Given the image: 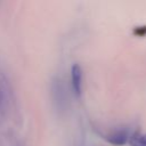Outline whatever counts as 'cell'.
Returning a JSON list of instances; mask_svg holds the SVG:
<instances>
[{
    "instance_id": "obj_1",
    "label": "cell",
    "mask_w": 146,
    "mask_h": 146,
    "mask_svg": "<svg viewBox=\"0 0 146 146\" xmlns=\"http://www.w3.org/2000/svg\"><path fill=\"white\" fill-rule=\"evenodd\" d=\"M50 97L55 111L59 114L67 110L68 98L65 83L60 78H54L50 83Z\"/></svg>"
},
{
    "instance_id": "obj_2",
    "label": "cell",
    "mask_w": 146,
    "mask_h": 146,
    "mask_svg": "<svg viewBox=\"0 0 146 146\" xmlns=\"http://www.w3.org/2000/svg\"><path fill=\"white\" fill-rule=\"evenodd\" d=\"M71 86L74 95L79 97L82 90V70L79 64H74L71 67Z\"/></svg>"
},
{
    "instance_id": "obj_3",
    "label": "cell",
    "mask_w": 146,
    "mask_h": 146,
    "mask_svg": "<svg viewBox=\"0 0 146 146\" xmlns=\"http://www.w3.org/2000/svg\"><path fill=\"white\" fill-rule=\"evenodd\" d=\"M130 138V133L127 129H119L115 130L106 136V140L113 145H124Z\"/></svg>"
},
{
    "instance_id": "obj_4",
    "label": "cell",
    "mask_w": 146,
    "mask_h": 146,
    "mask_svg": "<svg viewBox=\"0 0 146 146\" xmlns=\"http://www.w3.org/2000/svg\"><path fill=\"white\" fill-rule=\"evenodd\" d=\"M7 106V91L3 79H0V115L5 113Z\"/></svg>"
},
{
    "instance_id": "obj_5",
    "label": "cell",
    "mask_w": 146,
    "mask_h": 146,
    "mask_svg": "<svg viewBox=\"0 0 146 146\" xmlns=\"http://www.w3.org/2000/svg\"><path fill=\"white\" fill-rule=\"evenodd\" d=\"M128 141L130 146H146V133H133Z\"/></svg>"
},
{
    "instance_id": "obj_6",
    "label": "cell",
    "mask_w": 146,
    "mask_h": 146,
    "mask_svg": "<svg viewBox=\"0 0 146 146\" xmlns=\"http://www.w3.org/2000/svg\"><path fill=\"white\" fill-rule=\"evenodd\" d=\"M16 146H19V145H16Z\"/></svg>"
}]
</instances>
